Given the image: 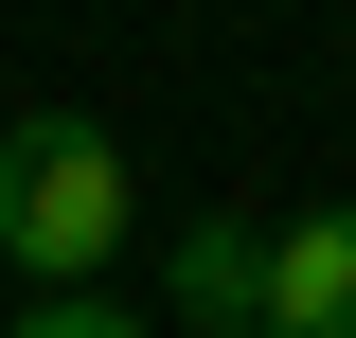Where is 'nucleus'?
Instances as JSON below:
<instances>
[{"mask_svg":"<svg viewBox=\"0 0 356 338\" xmlns=\"http://www.w3.org/2000/svg\"><path fill=\"white\" fill-rule=\"evenodd\" d=\"M18 338H143V321H125V303H89V285H36V321H18Z\"/></svg>","mask_w":356,"mask_h":338,"instance_id":"obj_4","label":"nucleus"},{"mask_svg":"<svg viewBox=\"0 0 356 338\" xmlns=\"http://www.w3.org/2000/svg\"><path fill=\"white\" fill-rule=\"evenodd\" d=\"M178 321H196V338H250L267 321V232L196 214V232H178Z\"/></svg>","mask_w":356,"mask_h":338,"instance_id":"obj_3","label":"nucleus"},{"mask_svg":"<svg viewBox=\"0 0 356 338\" xmlns=\"http://www.w3.org/2000/svg\"><path fill=\"white\" fill-rule=\"evenodd\" d=\"M0 250H18V285H89L125 250V143L89 107H18L0 125Z\"/></svg>","mask_w":356,"mask_h":338,"instance_id":"obj_1","label":"nucleus"},{"mask_svg":"<svg viewBox=\"0 0 356 338\" xmlns=\"http://www.w3.org/2000/svg\"><path fill=\"white\" fill-rule=\"evenodd\" d=\"M250 338H285V321H250Z\"/></svg>","mask_w":356,"mask_h":338,"instance_id":"obj_5","label":"nucleus"},{"mask_svg":"<svg viewBox=\"0 0 356 338\" xmlns=\"http://www.w3.org/2000/svg\"><path fill=\"white\" fill-rule=\"evenodd\" d=\"M267 321H285V338H356V214L267 232Z\"/></svg>","mask_w":356,"mask_h":338,"instance_id":"obj_2","label":"nucleus"}]
</instances>
